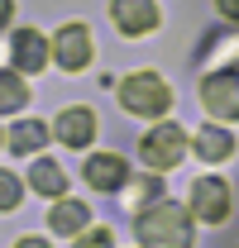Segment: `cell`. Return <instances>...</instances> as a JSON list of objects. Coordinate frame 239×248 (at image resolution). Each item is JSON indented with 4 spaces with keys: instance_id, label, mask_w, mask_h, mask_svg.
<instances>
[{
    "instance_id": "cell-7",
    "label": "cell",
    "mask_w": 239,
    "mask_h": 248,
    "mask_svg": "<svg viewBox=\"0 0 239 248\" xmlns=\"http://www.w3.org/2000/svg\"><path fill=\"white\" fill-rule=\"evenodd\" d=\"M110 19H115L120 33L139 38V33L158 29V5H153V0H110Z\"/></svg>"
},
{
    "instance_id": "cell-6",
    "label": "cell",
    "mask_w": 239,
    "mask_h": 248,
    "mask_svg": "<svg viewBox=\"0 0 239 248\" xmlns=\"http://www.w3.org/2000/svg\"><path fill=\"white\" fill-rule=\"evenodd\" d=\"M53 58H58L62 72H82L91 62V33L86 24H62L58 38H53Z\"/></svg>"
},
{
    "instance_id": "cell-14",
    "label": "cell",
    "mask_w": 239,
    "mask_h": 248,
    "mask_svg": "<svg viewBox=\"0 0 239 248\" xmlns=\"http://www.w3.org/2000/svg\"><path fill=\"white\" fill-rule=\"evenodd\" d=\"M43 139H48V129H43L38 120H24V124L10 129V153L24 157V153H34V148H43Z\"/></svg>"
},
{
    "instance_id": "cell-16",
    "label": "cell",
    "mask_w": 239,
    "mask_h": 248,
    "mask_svg": "<svg viewBox=\"0 0 239 248\" xmlns=\"http://www.w3.org/2000/svg\"><path fill=\"white\" fill-rule=\"evenodd\" d=\"M15 205H19V177L0 172V210H15Z\"/></svg>"
},
{
    "instance_id": "cell-18",
    "label": "cell",
    "mask_w": 239,
    "mask_h": 248,
    "mask_svg": "<svg viewBox=\"0 0 239 248\" xmlns=\"http://www.w3.org/2000/svg\"><path fill=\"white\" fill-rule=\"evenodd\" d=\"M77 248H115V234H110V229H86V234L77 239Z\"/></svg>"
},
{
    "instance_id": "cell-10",
    "label": "cell",
    "mask_w": 239,
    "mask_h": 248,
    "mask_svg": "<svg viewBox=\"0 0 239 248\" xmlns=\"http://www.w3.org/2000/svg\"><path fill=\"white\" fill-rule=\"evenodd\" d=\"M10 53H15V67H19V72H38V67L48 62V38L38 29H15Z\"/></svg>"
},
{
    "instance_id": "cell-21",
    "label": "cell",
    "mask_w": 239,
    "mask_h": 248,
    "mask_svg": "<svg viewBox=\"0 0 239 248\" xmlns=\"http://www.w3.org/2000/svg\"><path fill=\"white\" fill-rule=\"evenodd\" d=\"M10 24V0H0V29Z\"/></svg>"
},
{
    "instance_id": "cell-9",
    "label": "cell",
    "mask_w": 239,
    "mask_h": 248,
    "mask_svg": "<svg viewBox=\"0 0 239 248\" xmlns=\"http://www.w3.org/2000/svg\"><path fill=\"white\" fill-rule=\"evenodd\" d=\"M58 139L67 143V148H86L91 139H96V115H91L86 105L62 110V115H58Z\"/></svg>"
},
{
    "instance_id": "cell-2",
    "label": "cell",
    "mask_w": 239,
    "mask_h": 248,
    "mask_svg": "<svg viewBox=\"0 0 239 248\" xmlns=\"http://www.w3.org/2000/svg\"><path fill=\"white\" fill-rule=\"evenodd\" d=\"M120 105L129 110V115H168V105H172V91H168V81L158 77V72H129L124 81H120Z\"/></svg>"
},
{
    "instance_id": "cell-5",
    "label": "cell",
    "mask_w": 239,
    "mask_h": 248,
    "mask_svg": "<svg viewBox=\"0 0 239 248\" xmlns=\"http://www.w3.org/2000/svg\"><path fill=\"white\" fill-rule=\"evenodd\" d=\"M196 219H206V224H225L230 219V186L220 182V177H201V182L191 186V205H187Z\"/></svg>"
},
{
    "instance_id": "cell-1",
    "label": "cell",
    "mask_w": 239,
    "mask_h": 248,
    "mask_svg": "<svg viewBox=\"0 0 239 248\" xmlns=\"http://www.w3.org/2000/svg\"><path fill=\"white\" fill-rule=\"evenodd\" d=\"M134 234L144 248H191V210L172 201H153L149 210L134 215Z\"/></svg>"
},
{
    "instance_id": "cell-19",
    "label": "cell",
    "mask_w": 239,
    "mask_h": 248,
    "mask_svg": "<svg viewBox=\"0 0 239 248\" xmlns=\"http://www.w3.org/2000/svg\"><path fill=\"white\" fill-rule=\"evenodd\" d=\"M215 10H220L225 19H239V0H215Z\"/></svg>"
},
{
    "instance_id": "cell-3",
    "label": "cell",
    "mask_w": 239,
    "mask_h": 248,
    "mask_svg": "<svg viewBox=\"0 0 239 248\" xmlns=\"http://www.w3.org/2000/svg\"><path fill=\"white\" fill-rule=\"evenodd\" d=\"M139 153H144V162H149L153 172H168V167H177L182 153H187V134H182V124H158L153 134H144Z\"/></svg>"
},
{
    "instance_id": "cell-12",
    "label": "cell",
    "mask_w": 239,
    "mask_h": 248,
    "mask_svg": "<svg viewBox=\"0 0 239 248\" xmlns=\"http://www.w3.org/2000/svg\"><path fill=\"white\" fill-rule=\"evenodd\" d=\"M196 153H201V162H220V157L235 153V139H230L220 124H210V129H201V134H196Z\"/></svg>"
},
{
    "instance_id": "cell-4",
    "label": "cell",
    "mask_w": 239,
    "mask_h": 248,
    "mask_svg": "<svg viewBox=\"0 0 239 248\" xmlns=\"http://www.w3.org/2000/svg\"><path fill=\"white\" fill-rule=\"evenodd\" d=\"M201 100L215 120H239V72H210L201 81Z\"/></svg>"
},
{
    "instance_id": "cell-20",
    "label": "cell",
    "mask_w": 239,
    "mask_h": 248,
    "mask_svg": "<svg viewBox=\"0 0 239 248\" xmlns=\"http://www.w3.org/2000/svg\"><path fill=\"white\" fill-rule=\"evenodd\" d=\"M15 248H48V244H43V239H19Z\"/></svg>"
},
{
    "instance_id": "cell-13",
    "label": "cell",
    "mask_w": 239,
    "mask_h": 248,
    "mask_svg": "<svg viewBox=\"0 0 239 248\" xmlns=\"http://www.w3.org/2000/svg\"><path fill=\"white\" fill-rule=\"evenodd\" d=\"M86 205H82V201H58V205H53V215H48V224H53V229H58V234H82V229H86Z\"/></svg>"
},
{
    "instance_id": "cell-15",
    "label": "cell",
    "mask_w": 239,
    "mask_h": 248,
    "mask_svg": "<svg viewBox=\"0 0 239 248\" xmlns=\"http://www.w3.org/2000/svg\"><path fill=\"white\" fill-rule=\"evenodd\" d=\"M29 105V86L19 81V72H0V115H15Z\"/></svg>"
},
{
    "instance_id": "cell-17",
    "label": "cell",
    "mask_w": 239,
    "mask_h": 248,
    "mask_svg": "<svg viewBox=\"0 0 239 248\" xmlns=\"http://www.w3.org/2000/svg\"><path fill=\"white\" fill-rule=\"evenodd\" d=\"M134 196H139V201H163V182H158V177H139V182H134Z\"/></svg>"
},
{
    "instance_id": "cell-11",
    "label": "cell",
    "mask_w": 239,
    "mask_h": 248,
    "mask_svg": "<svg viewBox=\"0 0 239 248\" xmlns=\"http://www.w3.org/2000/svg\"><path fill=\"white\" fill-rule=\"evenodd\" d=\"M29 186L38 191V196H53V201L67 196V177H62L58 162H48V157H38V162L29 167Z\"/></svg>"
},
{
    "instance_id": "cell-8",
    "label": "cell",
    "mask_w": 239,
    "mask_h": 248,
    "mask_svg": "<svg viewBox=\"0 0 239 248\" xmlns=\"http://www.w3.org/2000/svg\"><path fill=\"white\" fill-rule=\"evenodd\" d=\"M86 182L96 191H120L129 182V162L115 153H96V157H86Z\"/></svg>"
}]
</instances>
